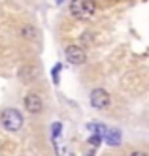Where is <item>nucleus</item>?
<instances>
[{"mask_svg":"<svg viewBox=\"0 0 149 156\" xmlns=\"http://www.w3.org/2000/svg\"><path fill=\"white\" fill-rule=\"evenodd\" d=\"M0 122H2V126L8 132H19L23 126V115H21V111H17L13 107H8L0 115Z\"/></svg>","mask_w":149,"mask_h":156,"instance_id":"obj_1","label":"nucleus"},{"mask_svg":"<svg viewBox=\"0 0 149 156\" xmlns=\"http://www.w3.org/2000/svg\"><path fill=\"white\" fill-rule=\"evenodd\" d=\"M96 4L95 0H72L70 2V13L77 19H87L95 13Z\"/></svg>","mask_w":149,"mask_h":156,"instance_id":"obj_2","label":"nucleus"},{"mask_svg":"<svg viewBox=\"0 0 149 156\" xmlns=\"http://www.w3.org/2000/svg\"><path fill=\"white\" fill-rule=\"evenodd\" d=\"M91 105L95 109H108L111 105V96L106 88H95L93 92H91Z\"/></svg>","mask_w":149,"mask_h":156,"instance_id":"obj_3","label":"nucleus"},{"mask_svg":"<svg viewBox=\"0 0 149 156\" xmlns=\"http://www.w3.org/2000/svg\"><path fill=\"white\" fill-rule=\"evenodd\" d=\"M66 60L70 64H74V66H81L87 60V53H85V49L81 45H76L74 43V45L66 47Z\"/></svg>","mask_w":149,"mask_h":156,"instance_id":"obj_4","label":"nucleus"},{"mask_svg":"<svg viewBox=\"0 0 149 156\" xmlns=\"http://www.w3.org/2000/svg\"><path fill=\"white\" fill-rule=\"evenodd\" d=\"M25 107L30 115H40L42 113V109H43V102H42V98L38 94H34V92H28L25 96Z\"/></svg>","mask_w":149,"mask_h":156,"instance_id":"obj_5","label":"nucleus"},{"mask_svg":"<svg viewBox=\"0 0 149 156\" xmlns=\"http://www.w3.org/2000/svg\"><path fill=\"white\" fill-rule=\"evenodd\" d=\"M104 141L108 145H117L121 141V132H117V130H108L106 136H104Z\"/></svg>","mask_w":149,"mask_h":156,"instance_id":"obj_6","label":"nucleus"},{"mask_svg":"<svg viewBox=\"0 0 149 156\" xmlns=\"http://www.w3.org/2000/svg\"><path fill=\"white\" fill-rule=\"evenodd\" d=\"M19 77L23 81H30V79H34V77H36V72H34V68H30V66H23L21 68V72H19Z\"/></svg>","mask_w":149,"mask_h":156,"instance_id":"obj_7","label":"nucleus"},{"mask_svg":"<svg viewBox=\"0 0 149 156\" xmlns=\"http://www.w3.org/2000/svg\"><path fill=\"white\" fill-rule=\"evenodd\" d=\"M21 34H23V38H27V40H34L38 36V32H36V28H34L32 25H25L21 28Z\"/></svg>","mask_w":149,"mask_h":156,"instance_id":"obj_8","label":"nucleus"},{"mask_svg":"<svg viewBox=\"0 0 149 156\" xmlns=\"http://www.w3.org/2000/svg\"><path fill=\"white\" fill-rule=\"evenodd\" d=\"M100 139H102V137H98V136H95V133H93V136L89 137V145H93V147H96V145L100 143Z\"/></svg>","mask_w":149,"mask_h":156,"instance_id":"obj_9","label":"nucleus"},{"mask_svg":"<svg viewBox=\"0 0 149 156\" xmlns=\"http://www.w3.org/2000/svg\"><path fill=\"white\" fill-rule=\"evenodd\" d=\"M59 133H61V124L55 122V124H53V137H59Z\"/></svg>","mask_w":149,"mask_h":156,"instance_id":"obj_10","label":"nucleus"},{"mask_svg":"<svg viewBox=\"0 0 149 156\" xmlns=\"http://www.w3.org/2000/svg\"><path fill=\"white\" fill-rule=\"evenodd\" d=\"M129 156H147L145 152H142V151H136V152H130Z\"/></svg>","mask_w":149,"mask_h":156,"instance_id":"obj_11","label":"nucleus"},{"mask_svg":"<svg viewBox=\"0 0 149 156\" xmlns=\"http://www.w3.org/2000/svg\"><path fill=\"white\" fill-rule=\"evenodd\" d=\"M61 2H62V0H57V4H61Z\"/></svg>","mask_w":149,"mask_h":156,"instance_id":"obj_12","label":"nucleus"}]
</instances>
